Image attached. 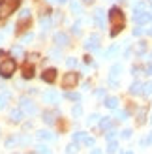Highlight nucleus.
Here are the masks:
<instances>
[{
  "label": "nucleus",
  "mask_w": 152,
  "mask_h": 154,
  "mask_svg": "<svg viewBox=\"0 0 152 154\" xmlns=\"http://www.w3.org/2000/svg\"><path fill=\"white\" fill-rule=\"evenodd\" d=\"M41 117H43V122H45V124H55V113H51V111H45L43 115H41Z\"/></svg>",
  "instance_id": "4be33fe9"
},
{
  "label": "nucleus",
  "mask_w": 152,
  "mask_h": 154,
  "mask_svg": "<svg viewBox=\"0 0 152 154\" xmlns=\"http://www.w3.org/2000/svg\"><path fill=\"white\" fill-rule=\"evenodd\" d=\"M28 21H30V10H23L19 15V25H26Z\"/></svg>",
  "instance_id": "5701e85b"
},
{
  "label": "nucleus",
  "mask_w": 152,
  "mask_h": 154,
  "mask_svg": "<svg viewBox=\"0 0 152 154\" xmlns=\"http://www.w3.org/2000/svg\"><path fill=\"white\" fill-rule=\"evenodd\" d=\"M147 42H137L135 43V57L137 58H143L145 57V53H147Z\"/></svg>",
  "instance_id": "f8f14e48"
},
{
  "label": "nucleus",
  "mask_w": 152,
  "mask_h": 154,
  "mask_svg": "<svg viewBox=\"0 0 152 154\" xmlns=\"http://www.w3.org/2000/svg\"><path fill=\"white\" fill-rule=\"evenodd\" d=\"M94 21H96V26L98 28H105V11L103 10H96L94 11Z\"/></svg>",
  "instance_id": "1a4fd4ad"
},
{
  "label": "nucleus",
  "mask_w": 152,
  "mask_h": 154,
  "mask_svg": "<svg viewBox=\"0 0 152 154\" xmlns=\"http://www.w3.org/2000/svg\"><path fill=\"white\" fill-rule=\"evenodd\" d=\"M143 94H152V83L143 85Z\"/></svg>",
  "instance_id": "4c0bfd02"
},
{
  "label": "nucleus",
  "mask_w": 152,
  "mask_h": 154,
  "mask_svg": "<svg viewBox=\"0 0 152 154\" xmlns=\"http://www.w3.org/2000/svg\"><path fill=\"white\" fill-rule=\"evenodd\" d=\"M117 150H118V145H117V141H115V143H113V141H109V147H107V152H109V154H115Z\"/></svg>",
  "instance_id": "f704fd0d"
},
{
  "label": "nucleus",
  "mask_w": 152,
  "mask_h": 154,
  "mask_svg": "<svg viewBox=\"0 0 152 154\" xmlns=\"http://www.w3.org/2000/svg\"><path fill=\"white\" fill-rule=\"evenodd\" d=\"M118 51H120V47H118V45H111V47H109L107 51H105V58H111V57H115Z\"/></svg>",
  "instance_id": "393cba45"
},
{
  "label": "nucleus",
  "mask_w": 152,
  "mask_h": 154,
  "mask_svg": "<svg viewBox=\"0 0 152 154\" xmlns=\"http://www.w3.org/2000/svg\"><path fill=\"white\" fill-rule=\"evenodd\" d=\"M68 0H56V4H66Z\"/></svg>",
  "instance_id": "603ef678"
},
{
  "label": "nucleus",
  "mask_w": 152,
  "mask_h": 154,
  "mask_svg": "<svg viewBox=\"0 0 152 154\" xmlns=\"http://www.w3.org/2000/svg\"><path fill=\"white\" fill-rule=\"evenodd\" d=\"M92 154H102V150H100V149H94V150H92Z\"/></svg>",
  "instance_id": "8fccbe9b"
},
{
  "label": "nucleus",
  "mask_w": 152,
  "mask_h": 154,
  "mask_svg": "<svg viewBox=\"0 0 152 154\" xmlns=\"http://www.w3.org/2000/svg\"><path fill=\"white\" fill-rule=\"evenodd\" d=\"M70 10H71V13H75V15H81V13H83V6H81L79 0H70Z\"/></svg>",
  "instance_id": "f3484780"
},
{
  "label": "nucleus",
  "mask_w": 152,
  "mask_h": 154,
  "mask_svg": "<svg viewBox=\"0 0 152 154\" xmlns=\"http://www.w3.org/2000/svg\"><path fill=\"white\" fill-rule=\"evenodd\" d=\"M23 119H25V113H23L21 109H11L10 111V120L11 122H21Z\"/></svg>",
  "instance_id": "4468645a"
},
{
  "label": "nucleus",
  "mask_w": 152,
  "mask_h": 154,
  "mask_svg": "<svg viewBox=\"0 0 152 154\" xmlns=\"http://www.w3.org/2000/svg\"><path fill=\"white\" fill-rule=\"evenodd\" d=\"M141 145H152V132H150L147 137H143V139H141Z\"/></svg>",
  "instance_id": "58836bf2"
},
{
  "label": "nucleus",
  "mask_w": 152,
  "mask_h": 154,
  "mask_svg": "<svg viewBox=\"0 0 152 154\" xmlns=\"http://www.w3.org/2000/svg\"><path fill=\"white\" fill-rule=\"evenodd\" d=\"M100 43H102V42H100V34H92V36H88V38H87L83 45H85V49H87V51L100 53V47H102Z\"/></svg>",
  "instance_id": "39448f33"
},
{
  "label": "nucleus",
  "mask_w": 152,
  "mask_h": 154,
  "mask_svg": "<svg viewBox=\"0 0 152 154\" xmlns=\"http://www.w3.org/2000/svg\"><path fill=\"white\" fill-rule=\"evenodd\" d=\"M19 6H21V0H0V21L15 13Z\"/></svg>",
  "instance_id": "f03ea898"
},
{
  "label": "nucleus",
  "mask_w": 152,
  "mask_h": 154,
  "mask_svg": "<svg viewBox=\"0 0 152 154\" xmlns=\"http://www.w3.org/2000/svg\"><path fill=\"white\" fill-rule=\"evenodd\" d=\"M83 2H87V4H90V2H94V0H83Z\"/></svg>",
  "instance_id": "864d4df0"
},
{
  "label": "nucleus",
  "mask_w": 152,
  "mask_h": 154,
  "mask_svg": "<svg viewBox=\"0 0 152 154\" xmlns=\"http://www.w3.org/2000/svg\"><path fill=\"white\" fill-rule=\"evenodd\" d=\"M41 79H43L45 83H55V79H56V70H55V68L45 70V72L41 73Z\"/></svg>",
  "instance_id": "9b49d317"
},
{
  "label": "nucleus",
  "mask_w": 152,
  "mask_h": 154,
  "mask_svg": "<svg viewBox=\"0 0 152 154\" xmlns=\"http://www.w3.org/2000/svg\"><path fill=\"white\" fill-rule=\"evenodd\" d=\"M96 96L98 98H105V88H98L96 90Z\"/></svg>",
  "instance_id": "de8ad7c7"
},
{
  "label": "nucleus",
  "mask_w": 152,
  "mask_h": 154,
  "mask_svg": "<svg viewBox=\"0 0 152 154\" xmlns=\"http://www.w3.org/2000/svg\"><path fill=\"white\" fill-rule=\"evenodd\" d=\"M132 130H122V134H120V137H122V139H130V137H132Z\"/></svg>",
  "instance_id": "ea45409f"
},
{
  "label": "nucleus",
  "mask_w": 152,
  "mask_h": 154,
  "mask_svg": "<svg viewBox=\"0 0 152 154\" xmlns=\"http://www.w3.org/2000/svg\"><path fill=\"white\" fill-rule=\"evenodd\" d=\"M105 107H107V109H113V111H115L117 109V107H118V98L117 96H109V98H105Z\"/></svg>",
  "instance_id": "dca6fc26"
},
{
  "label": "nucleus",
  "mask_w": 152,
  "mask_h": 154,
  "mask_svg": "<svg viewBox=\"0 0 152 154\" xmlns=\"http://www.w3.org/2000/svg\"><path fill=\"white\" fill-rule=\"evenodd\" d=\"M36 137L40 141H53V139H55V135H53L51 132H47V130H40V132L36 134Z\"/></svg>",
  "instance_id": "2eb2a0df"
},
{
  "label": "nucleus",
  "mask_w": 152,
  "mask_h": 154,
  "mask_svg": "<svg viewBox=\"0 0 152 154\" xmlns=\"http://www.w3.org/2000/svg\"><path fill=\"white\" fill-rule=\"evenodd\" d=\"M71 32H73V34H81V23H79V21L71 26Z\"/></svg>",
  "instance_id": "79ce46f5"
},
{
  "label": "nucleus",
  "mask_w": 152,
  "mask_h": 154,
  "mask_svg": "<svg viewBox=\"0 0 152 154\" xmlns=\"http://www.w3.org/2000/svg\"><path fill=\"white\" fill-rule=\"evenodd\" d=\"M107 15H109V23H111V32L109 34H111V38H115L126 28V15L117 6H113Z\"/></svg>",
  "instance_id": "f257e3e1"
},
{
  "label": "nucleus",
  "mask_w": 152,
  "mask_h": 154,
  "mask_svg": "<svg viewBox=\"0 0 152 154\" xmlns=\"http://www.w3.org/2000/svg\"><path fill=\"white\" fill-rule=\"evenodd\" d=\"M53 42H55L58 47H66V45H70V36L64 34V32H56L53 36Z\"/></svg>",
  "instance_id": "6e6552de"
},
{
  "label": "nucleus",
  "mask_w": 152,
  "mask_h": 154,
  "mask_svg": "<svg viewBox=\"0 0 152 154\" xmlns=\"http://www.w3.org/2000/svg\"><path fill=\"white\" fill-rule=\"evenodd\" d=\"M148 2H150V4H152V0H148Z\"/></svg>",
  "instance_id": "13d9d810"
},
{
  "label": "nucleus",
  "mask_w": 152,
  "mask_h": 154,
  "mask_svg": "<svg viewBox=\"0 0 152 154\" xmlns=\"http://www.w3.org/2000/svg\"><path fill=\"white\" fill-rule=\"evenodd\" d=\"M64 98H66V100H71V102H79V100H81V94H79V92H70V90H68L66 94H64Z\"/></svg>",
  "instance_id": "b1692460"
},
{
  "label": "nucleus",
  "mask_w": 152,
  "mask_h": 154,
  "mask_svg": "<svg viewBox=\"0 0 152 154\" xmlns=\"http://www.w3.org/2000/svg\"><path fill=\"white\" fill-rule=\"evenodd\" d=\"M147 34H148V36H152V26H150V28H147Z\"/></svg>",
  "instance_id": "3c124183"
},
{
  "label": "nucleus",
  "mask_w": 152,
  "mask_h": 154,
  "mask_svg": "<svg viewBox=\"0 0 152 154\" xmlns=\"http://www.w3.org/2000/svg\"><path fill=\"white\" fill-rule=\"evenodd\" d=\"M94 137H90V135H85V139H83V145L85 147H94Z\"/></svg>",
  "instance_id": "473e14b6"
},
{
  "label": "nucleus",
  "mask_w": 152,
  "mask_h": 154,
  "mask_svg": "<svg viewBox=\"0 0 152 154\" xmlns=\"http://www.w3.org/2000/svg\"><path fill=\"white\" fill-rule=\"evenodd\" d=\"M15 143H19L17 137H10V139H6V147H13Z\"/></svg>",
  "instance_id": "a19ab883"
},
{
  "label": "nucleus",
  "mask_w": 152,
  "mask_h": 154,
  "mask_svg": "<svg viewBox=\"0 0 152 154\" xmlns=\"http://www.w3.org/2000/svg\"><path fill=\"white\" fill-rule=\"evenodd\" d=\"M51 25H53V19L47 17V15H43V17L40 19V26H41V30H49Z\"/></svg>",
  "instance_id": "aec40b11"
},
{
  "label": "nucleus",
  "mask_w": 152,
  "mask_h": 154,
  "mask_svg": "<svg viewBox=\"0 0 152 154\" xmlns=\"http://www.w3.org/2000/svg\"><path fill=\"white\" fill-rule=\"evenodd\" d=\"M120 72H122V66H120V64H115V66L111 68V79L118 77V75H120Z\"/></svg>",
  "instance_id": "a878e982"
},
{
  "label": "nucleus",
  "mask_w": 152,
  "mask_h": 154,
  "mask_svg": "<svg viewBox=\"0 0 152 154\" xmlns=\"http://www.w3.org/2000/svg\"><path fill=\"white\" fill-rule=\"evenodd\" d=\"M77 83H79V73L77 72H68L62 79V87L64 88H75Z\"/></svg>",
  "instance_id": "423d86ee"
},
{
  "label": "nucleus",
  "mask_w": 152,
  "mask_h": 154,
  "mask_svg": "<svg viewBox=\"0 0 152 154\" xmlns=\"http://www.w3.org/2000/svg\"><path fill=\"white\" fill-rule=\"evenodd\" d=\"M98 119H100L98 115H90V117H88V120H87V124H94V122H96Z\"/></svg>",
  "instance_id": "49530a36"
},
{
  "label": "nucleus",
  "mask_w": 152,
  "mask_h": 154,
  "mask_svg": "<svg viewBox=\"0 0 152 154\" xmlns=\"http://www.w3.org/2000/svg\"><path fill=\"white\" fill-rule=\"evenodd\" d=\"M23 77H25V79H32L34 77V64H25L23 66Z\"/></svg>",
  "instance_id": "a211bd4d"
},
{
  "label": "nucleus",
  "mask_w": 152,
  "mask_h": 154,
  "mask_svg": "<svg viewBox=\"0 0 152 154\" xmlns=\"http://www.w3.org/2000/svg\"><path fill=\"white\" fill-rule=\"evenodd\" d=\"M19 109L25 113V115H36L38 113V107L34 105V102L30 98H19Z\"/></svg>",
  "instance_id": "20e7f679"
},
{
  "label": "nucleus",
  "mask_w": 152,
  "mask_h": 154,
  "mask_svg": "<svg viewBox=\"0 0 152 154\" xmlns=\"http://www.w3.org/2000/svg\"><path fill=\"white\" fill-rule=\"evenodd\" d=\"M10 53H11V55H13L15 58H23V57H25V49H23L21 45H13Z\"/></svg>",
  "instance_id": "412c9836"
},
{
  "label": "nucleus",
  "mask_w": 152,
  "mask_h": 154,
  "mask_svg": "<svg viewBox=\"0 0 152 154\" xmlns=\"http://www.w3.org/2000/svg\"><path fill=\"white\" fill-rule=\"evenodd\" d=\"M145 32H147V28H141V26H137V28L133 30V36H143Z\"/></svg>",
  "instance_id": "37998d69"
},
{
  "label": "nucleus",
  "mask_w": 152,
  "mask_h": 154,
  "mask_svg": "<svg viewBox=\"0 0 152 154\" xmlns=\"http://www.w3.org/2000/svg\"><path fill=\"white\" fill-rule=\"evenodd\" d=\"M8 98H10V94H8V92H2V94H0V109H4V107H6Z\"/></svg>",
  "instance_id": "c756f323"
},
{
  "label": "nucleus",
  "mask_w": 152,
  "mask_h": 154,
  "mask_svg": "<svg viewBox=\"0 0 152 154\" xmlns=\"http://www.w3.org/2000/svg\"><path fill=\"white\" fill-rule=\"evenodd\" d=\"M47 2H49V4H55V2H56V0H47Z\"/></svg>",
  "instance_id": "6e6d98bb"
},
{
  "label": "nucleus",
  "mask_w": 152,
  "mask_h": 154,
  "mask_svg": "<svg viewBox=\"0 0 152 154\" xmlns=\"http://www.w3.org/2000/svg\"><path fill=\"white\" fill-rule=\"evenodd\" d=\"M115 111H117V109H115ZM117 119L122 120V122L128 120V111H117Z\"/></svg>",
  "instance_id": "c9c22d12"
},
{
  "label": "nucleus",
  "mask_w": 152,
  "mask_h": 154,
  "mask_svg": "<svg viewBox=\"0 0 152 154\" xmlns=\"http://www.w3.org/2000/svg\"><path fill=\"white\" fill-rule=\"evenodd\" d=\"M150 122H152V119H150Z\"/></svg>",
  "instance_id": "bf43d9fd"
},
{
  "label": "nucleus",
  "mask_w": 152,
  "mask_h": 154,
  "mask_svg": "<svg viewBox=\"0 0 152 154\" xmlns=\"http://www.w3.org/2000/svg\"><path fill=\"white\" fill-rule=\"evenodd\" d=\"M150 60H152V53H150Z\"/></svg>",
  "instance_id": "4d7b16f0"
},
{
  "label": "nucleus",
  "mask_w": 152,
  "mask_h": 154,
  "mask_svg": "<svg viewBox=\"0 0 152 154\" xmlns=\"http://www.w3.org/2000/svg\"><path fill=\"white\" fill-rule=\"evenodd\" d=\"M133 21L139 23V25H147V23L152 21V11H135L133 13Z\"/></svg>",
  "instance_id": "0eeeda50"
},
{
  "label": "nucleus",
  "mask_w": 152,
  "mask_h": 154,
  "mask_svg": "<svg viewBox=\"0 0 152 154\" xmlns=\"http://www.w3.org/2000/svg\"><path fill=\"white\" fill-rule=\"evenodd\" d=\"M66 66H68V68H75V66H77V60H75L73 57L66 58Z\"/></svg>",
  "instance_id": "e433bc0d"
},
{
  "label": "nucleus",
  "mask_w": 152,
  "mask_h": 154,
  "mask_svg": "<svg viewBox=\"0 0 152 154\" xmlns=\"http://www.w3.org/2000/svg\"><path fill=\"white\" fill-rule=\"evenodd\" d=\"M15 70H17V62H15L13 58H6V60L0 62V77H2V79H10L15 73Z\"/></svg>",
  "instance_id": "7ed1b4c3"
},
{
  "label": "nucleus",
  "mask_w": 152,
  "mask_h": 154,
  "mask_svg": "<svg viewBox=\"0 0 152 154\" xmlns=\"http://www.w3.org/2000/svg\"><path fill=\"white\" fill-rule=\"evenodd\" d=\"M71 115H73V117H75V119H79V117H81V115H83V107H81V105L77 103V105H75V107H73V109H71Z\"/></svg>",
  "instance_id": "7c9ffc66"
},
{
  "label": "nucleus",
  "mask_w": 152,
  "mask_h": 154,
  "mask_svg": "<svg viewBox=\"0 0 152 154\" xmlns=\"http://www.w3.org/2000/svg\"><path fill=\"white\" fill-rule=\"evenodd\" d=\"M122 154H133V152H132V150H126V152H122Z\"/></svg>",
  "instance_id": "5fc2aeb1"
},
{
  "label": "nucleus",
  "mask_w": 152,
  "mask_h": 154,
  "mask_svg": "<svg viewBox=\"0 0 152 154\" xmlns=\"http://www.w3.org/2000/svg\"><path fill=\"white\" fill-rule=\"evenodd\" d=\"M143 73H147V75H152V62L147 64L145 68H143Z\"/></svg>",
  "instance_id": "a18cd8bd"
},
{
  "label": "nucleus",
  "mask_w": 152,
  "mask_h": 154,
  "mask_svg": "<svg viewBox=\"0 0 152 154\" xmlns=\"http://www.w3.org/2000/svg\"><path fill=\"white\" fill-rule=\"evenodd\" d=\"M139 72H141V70H139L137 66H133V68H132V75H139Z\"/></svg>",
  "instance_id": "09e8293b"
},
{
  "label": "nucleus",
  "mask_w": 152,
  "mask_h": 154,
  "mask_svg": "<svg viewBox=\"0 0 152 154\" xmlns=\"http://www.w3.org/2000/svg\"><path fill=\"white\" fill-rule=\"evenodd\" d=\"M77 152H79V147H77V143H75V141L66 147V154H77Z\"/></svg>",
  "instance_id": "bb28decb"
},
{
  "label": "nucleus",
  "mask_w": 152,
  "mask_h": 154,
  "mask_svg": "<svg viewBox=\"0 0 152 154\" xmlns=\"http://www.w3.org/2000/svg\"><path fill=\"white\" fill-rule=\"evenodd\" d=\"M85 135H87L85 132H75V134H73V141H75V143H83Z\"/></svg>",
  "instance_id": "2f4dec72"
},
{
  "label": "nucleus",
  "mask_w": 152,
  "mask_h": 154,
  "mask_svg": "<svg viewBox=\"0 0 152 154\" xmlns=\"http://www.w3.org/2000/svg\"><path fill=\"white\" fill-rule=\"evenodd\" d=\"M58 100H60V96L56 94L55 90H49V92H45V94H43V102H45V103L55 105V103H58Z\"/></svg>",
  "instance_id": "9d476101"
},
{
  "label": "nucleus",
  "mask_w": 152,
  "mask_h": 154,
  "mask_svg": "<svg viewBox=\"0 0 152 154\" xmlns=\"http://www.w3.org/2000/svg\"><path fill=\"white\" fill-rule=\"evenodd\" d=\"M34 40V34H25V36H23V43H28V42H32Z\"/></svg>",
  "instance_id": "c03bdc74"
},
{
  "label": "nucleus",
  "mask_w": 152,
  "mask_h": 154,
  "mask_svg": "<svg viewBox=\"0 0 152 154\" xmlns=\"http://www.w3.org/2000/svg\"><path fill=\"white\" fill-rule=\"evenodd\" d=\"M115 137H117V130H107V134H105V139H107V141H113V139H115Z\"/></svg>",
  "instance_id": "72a5a7b5"
},
{
  "label": "nucleus",
  "mask_w": 152,
  "mask_h": 154,
  "mask_svg": "<svg viewBox=\"0 0 152 154\" xmlns=\"http://www.w3.org/2000/svg\"><path fill=\"white\" fill-rule=\"evenodd\" d=\"M34 154H38V152H34Z\"/></svg>",
  "instance_id": "052dcab7"
},
{
  "label": "nucleus",
  "mask_w": 152,
  "mask_h": 154,
  "mask_svg": "<svg viewBox=\"0 0 152 154\" xmlns=\"http://www.w3.org/2000/svg\"><path fill=\"white\" fill-rule=\"evenodd\" d=\"M145 117H147V109H145V107H141L139 113H137V122H139V124L145 122Z\"/></svg>",
  "instance_id": "c85d7f7f"
},
{
  "label": "nucleus",
  "mask_w": 152,
  "mask_h": 154,
  "mask_svg": "<svg viewBox=\"0 0 152 154\" xmlns=\"http://www.w3.org/2000/svg\"><path fill=\"white\" fill-rule=\"evenodd\" d=\"M36 152H38V154H51V149L47 147V145H38V147H36Z\"/></svg>",
  "instance_id": "cd10ccee"
},
{
  "label": "nucleus",
  "mask_w": 152,
  "mask_h": 154,
  "mask_svg": "<svg viewBox=\"0 0 152 154\" xmlns=\"http://www.w3.org/2000/svg\"><path fill=\"white\" fill-rule=\"evenodd\" d=\"M130 94H133V96L143 94V83H141V81H135L132 87H130Z\"/></svg>",
  "instance_id": "6ab92c4d"
},
{
  "label": "nucleus",
  "mask_w": 152,
  "mask_h": 154,
  "mask_svg": "<svg viewBox=\"0 0 152 154\" xmlns=\"http://www.w3.org/2000/svg\"><path fill=\"white\" fill-rule=\"evenodd\" d=\"M111 126H113V119L111 117H100V122H98V128L100 130H105V132H107Z\"/></svg>",
  "instance_id": "ddd939ff"
}]
</instances>
